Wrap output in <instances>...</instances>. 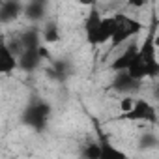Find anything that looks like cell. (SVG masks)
Instances as JSON below:
<instances>
[{
  "mask_svg": "<svg viewBox=\"0 0 159 159\" xmlns=\"http://www.w3.org/2000/svg\"><path fill=\"white\" fill-rule=\"evenodd\" d=\"M51 118V105L45 101H32L23 111V124L32 127L34 131H43L47 127V122Z\"/></svg>",
  "mask_w": 159,
  "mask_h": 159,
  "instance_id": "6da1fadb",
  "label": "cell"
},
{
  "mask_svg": "<svg viewBox=\"0 0 159 159\" xmlns=\"http://www.w3.org/2000/svg\"><path fill=\"white\" fill-rule=\"evenodd\" d=\"M84 30H86V41L94 47L98 45H103L111 39L109 32L103 28V17L99 15V10H96V6H92L88 17H86V25H84Z\"/></svg>",
  "mask_w": 159,
  "mask_h": 159,
  "instance_id": "7a4b0ae2",
  "label": "cell"
},
{
  "mask_svg": "<svg viewBox=\"0 0 159 159\" xmlns=\"http://www.w3.org/2000/svg\"><path fill=\"white\" fill-rule=\"evenodd\" d=\"M116 21H118V26L114 30V34L111 36V43L112 47H118L122 45L127 38L131 36H137L140 30H142V25L137 21V19H131V17H124V15H116Z\"/></svg>",
  "mask_w": 159,
  "mask_h": 159,
  "instance_id": "3957f363",
  "label": "cell"
},
{
  "mask_svg": "<svg viewBox=\"0 0 159 159\" xmlns=\"http://www.w3.org/2000/svg\"><path fill=\"white\" fill-rule=\"evenodd\" d=\"M120 118L131 120V122H152V124H155L157 114H155V109H153L146 99H135L131 111L124 112Z\"/></svg>",
  "mask_w": 159,
  "mask_h": 159,
  "instance_id": "277c9868",
  "label": "cell"
},
{
  "mask_svg": "<svg viewBox=\"0 0 159 159\" xmlns=\"http://www.w3.org/2000/svg\"><path fill=\"white\" fill-rule=\"evenodd\" d=\"M17 56L11 51V47L6 43V39L0 36V75H11L17 69Z\"/></svg>",
  "mask_w": 159,
  "mask_h": 159,
  "instance_id": "5b68a950",
  "label": "cell"
},
{
  "mask_svg": "<svg viewBox=\"0 0 159 159\" xmlns=\"http://www.w3.org/2000/svg\"><path fill=\"white\" fill-rule=\"evenodd\" d=\"M47 8H49V0H28L23 6V13L28 21L39 23L45 19L47 15Z\"/></svg>",
  "mask_w": 159,
  "mask_h": 159,
  "instance_id": "8992f818",
  "label": "cell"
},
{
  "mask_svg": "<svg viewBox=\"0 0 159 159\" xmlns=\"http://www.w3.org/2000/svg\"><path fill=\"white\" fill-rule=\"evenodd\" d=\"M139 86H140V81L133 79L127 71H116V77H114V81H112V88H114L116 92L131 94V92H135Z\"/></svg>",
  "mask_w": 159,
  "mask_h": 159,
  "instance_id": "52a82bcc",
  "label": "cell"
},
{
  "mask_svg": "<svg viewBox=\"0 0 159 159\" xmlns=\"http://www.w3.org/2000/svg\"><path fill=\"white\" fill-rule=\"evenodd\" d=\"M41 54H39V47L36 49H23L21 52V58L17 60V66L25 71H34L38 69V66L41 64Z\"/></svg>",
  "mask_w": 159,
  "mask_h": 159,
  "instance_id": "ba28073f",
  "label": "cell"
},
{
  "mask_svg": "<svg viewBox=\"0 0 159 159\" xmlns=\"http://www.w3.org/2000/svg\"><path fill=\"white\" fill-rule=\"evenodd\" d=\"M21 13H23L21 0H6L0 6V25H8V23L15 21Z\"/></svg>",
  "mask_w": 159,
  "mask_h": 159,
  "instance_id": "9c48e42d",
  "label": "cell"
},
{
  "mask_svg": "<svg viewBox=\"0 0 159 159\" xmlns=\"http://www.w3.org/2000/svg\"><path fill=\"white\" fill-rule=\"evenodd\" d=\"M137 52H139V47H137V45H129V47L111 64V69H114V71H127V67H129L131 62L135 60Z\"/></svg>",
  "mask_w": 159,
  "mask_h": 159,
  "instance_id": "30bf717a",
  "label": "cell"
},
{
  "mask_svg": "<svg viewBox=\"0 0 159 159\" xmlns=\"http://www.w3.org/2000/svg\"><path fill=\"white\" fill-rule=\"evenodd\" d=\"M155 54H157V47H155V38L153 32L144 39V43L139 47V56L146 62H155Z\"/></svg>",
  "mask_w": 159,
  "mask_h": 159,
  "instance_id": "8fae6325",
  "label": "cell"
},
{
  "mask_svg": "<svg viewBox=\"0 0 159 159\" xmlns=\"http://www.w3.org/2000/svg\"><path fill=\"white\" fill-rule=\"evenodd\" d=\"M21 45H23V49H36V47H39L41 45L39 43V32L36 28H28L23 34V38H21Z\"/></svg>",
  "mask_w": 159,
  "mask_h": 159,
  "instance_id": "7c38bea8",
  "label": "cell"
},
{
  "mask_svg": "<svg viewBox=\"0 0 159 159\" xmlns=\"http://www.w3.org/2000/svg\"><path fill=\"white\" fill-rule=\"evenodd\" d=\"M67 75H69V64H67L66 60H54V62H52L51 77H54L56 81H66Z\"/></svg>",
  "mask_w": 159,
  "mask_h": 159,
  "instance_id": "4fadbf2b",
  "label": "cell"
},
{
  "mask_svg": "<svg viewBox=\"0 0 159 159\" xmlns=\"http://www.w3.org/2000/svg\"><path fill=\"white\" fill-rule=\"evenodd\" d=\"M60 28H58V25L56 23H47L45 25V28H43V39L47 41V43H56V41H60Z\"/></svg>",
  "mask_w": 159,
  "mask_h": 159,
  "instance_id": "5bb4252c",
  "label": "cell"
},
{
  "mask_svg": "<svg viewBox=\"0 0 159 159\" xmlns=\"http://www.w3.org/2000/svg\"><path fill=\"white\" fill-rule=\"evenodd\" d=\"M99 146H101V159H125V153L116 150V148H112L111 144L103 142Z\"/></svg>",
  "mask_w": 159,
  "mask_h": 159,
  "instance_id": "9a60e30c",
  "label": "cell"
},
{
  "mask_svg": "<svg viewBox=\"0 0 159 159\" xmlns=\"http://www.w3.org/2000/svg\"><path fill=\"white\" fill-rule=\"evenodd\" d=\"M84 157L88 159H101V146L99 144H88L84 150H83Z\"/></svg>",
  "mask_w": 159,
  "mask_h": 159,
  "instance_id": "2e32d148",
  "label": "cell"
},
{
  "mask_svg": "<svg viewBox=\"0 0 159 159\" xmlns=\"http://www.w3.org/2000/svg\"><path fill=\"white\" fill-rule=\"evenodd\" d=\"M157 144V137L152 135V133H146L142 139H140V148H153Z\"/></svg>",
  "mask_w": 159,
  "mask_h": 159,
  "instance_id": "e0dca14e",
  "label": "cell"
},
{
  "mask_svg": "<svg viewBox=\"0 0 159 159\" xmlns=\"http://www.w3.org/2000/svg\"><path fill=\"white\" fill-rule=\"evenodd\" d=\"M133 103H135V99H133V98L127 94L125 98H122V99H120V111H122V112H127V111H131Z\"/></svg>",
  "mask_w": 159,
  "mask_h": 159,
  "instance_id": "ac0fdd59",
  "label": "cell"
},
{
  "mask_svg": "<svg viewBox=\"0 0 159 159\" xmlns=\"http://www.w3.org/2000/svg\"><path fill=\"white\" fill-rule=\"evenodd\" d=\"M129 2V6H133V8H142L144 4H146V0H127Z\"/></svg>",
  "mask_w": 159,
  "mask_h": 159,
  "instance_id": "d6986e66",
  "label": "cell"
},
{
  "mask_svg": "<svg viewBox=\"0 0 159 159\" xmlns=\"http://www.w3.org/2000/svg\"><path fill=\"white\" fill-rule=\"evenodd\" d=\"M77 2L81 4V6H90V8L96 6V0H77Z\"/></svg>",
  "mask_w": 159,
  "mask_h": 159,
  "instance_id": "ffe728a7",
  "label": "cell"
}]
</instances>
